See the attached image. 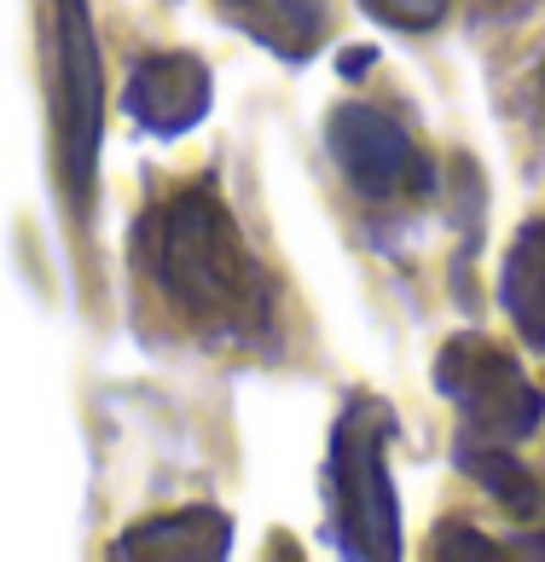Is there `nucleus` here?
Masks as SVG:
<instances>
[{
  "label": "nucleus",
  "instance_id": "nucleus-1",
  "mask_svg": "<svg viewBox=\"0 0 545 562\" xmlns=\"http://www.w3.org/2000/svg\"><path fill=\"white\" fill-rule=\"evenodd\" d=\"M134 249H140L145 273L157 279V290L186 319L226 325V330H249L267 319L272 284L262 273V261L249 256L233 210L221 203V192L209 180L180 186L175 198H163L140 221Z\"/></svg>",
  "mask_w": 545,
  "mask_h": 562
},
{
  "label": "nucleus",
  "instance_id": "nucleus-2",
  "mask_svg": "<svg viewBox=\"0 0 545 562\" xmlns=\"http://www.w3.org/2000/svg\"><path fill=\"white\" fill-rule=\"evenodd\" d=\"M389 435L394 418L383 401L354 394L343 418L331 424V452H325V505H331V539L348 557L389 562L401 557V505L389 487Z\"/></svg>",
  "mask_w": 545,
  "mask_h": 562
},
{
  "label": "nucleus",
  "instance_id": "nucleus-3",
  "mask_svg": "<svg viewBox=\"0 0 545 562\" xmlns=\"http://www.w3.org/2000/svg\"><path fill=\"white\" fill-rule=\"evenodd\" d=\"M47 99H53V157L65 180L70 215L88 221L93 169H99V128H104V88H99V41L88 0H53L47 24Z\"/></svg>",
  "mask_w": 545,
  "mask_h": 562
},
{
  "label": "nucleus",
  "instance_id": "nucleus-4",
  "mask_svg": "<svg viewBox=\"0 0 545 562\" xmlns=\"http://www.w3.org/2000/svg\"><path fill=\"white\" fill-rule=\"evenodd\" d=\"M435 389L465 418L470 441H529L545 418V394L522 378V366L488 337H453L435 360Z\"/></svg>",
  "mask_w": 545,
  "mask_h": 562
},
{
  "label": "nucleus",
  "instance_id": "nucleus-5",
  "mask_svg": "<svg viewBox=\"0 0 545 562\" xmlns=\"http://www.w3.org/2000/svg\"><path fill=\"white\" fill-rule=\"evenodd\" d=\"M325 145H331V162L343 169V180L371 203L407 192V186L430 192V169H424V157H418L412 134L371 105H337L331 111Z\"/></svg>",
  "mask_w": 545,
  "mask_h": 562
},
{
  "label": "nucleus",
  "instance_id": "nucleus-6",
  "mask_svg": "<svg viewBox=\"0 0 545 562\" xmlns=\"http://www.w3.org/2000/svg\"><path fill=\"white\" fill-rule=\"evenodd\" d=\"M209 99H215L209 65H203L198 53H180V47H163V53L134 58L129 88H122L129 116L140 122L145 134H157V139L192 134L198 122L209 116Z\"/></svg>",
  "mask_w": 545,
  "mask_h": 562
},
{
  "label": "nucleus",
  "instance_id": "nucleus-7",
  "mask_svg": "<svg viewBox=\"0 0 545 562\" xmlns=\"http://www.w3.org/2000/svg\"><path fill=\"white\" fill-rule=\"evenodd\" d=\"M221 18L285 65H308L331 35V0H221Z\"/></svg>",
  "mask_w": 545,
  "mask_h": 562
},
{
  "label": "nucleus",
  "instance_id": "nucleus-8",
  "mask_svg": "<svg viewBox=\"0 0 545 562\" xmlns=\"http://www.w3.org/2000/svg\"><path fill=\"white\" fill-rule=\"evenodd\" d=\"M233 551V516L215 505H192V510H163L145 516L111 546V557H157V562H215Z\"/></svg>",
  "mask_w": 545,
  "mask_h": 562
},
{
  "label": "nucleus",
  "instance_id": "nucleus-9",
  "mask_svg": "<svg viewBox=\"0 0 545 562\" xmlns=\"http://www.w3.org/2000/svg\"><path fill=\"white\" fill-rule=\"evenodd\" d=\"M499 302L516 325V337L545 353V221H529L505 249L499 267Z\"/></svg>",
  "mask_w": 545,
  "mask_h": 562
},
{
  "label": "nucleus",
  "instance_id": "nucleus-10",
  "mask_svg": "<svg viewBox=\"0 0 545 562\" xmlns=\"http://www.w3.org/2000/svg\"><path fill=\"white\" fill-rule=\"evenodd\" d=\"M453 464L470 475V482L493 498V505H505L511 516H534L545 505V487H540V475L522 464V458L505 447V441H470L465 435V447L453 452Z\"/></svg>",
  "mask_w": 545,
  "mask_h": 562
},
{
  "label": "nucleus",
  "instance_id": "nucleus-11",
  "mask_svg": "<svg viewBox=\"0 0 545 562\" xmlns=\"http://www.w3.org/2000/svg\"><path fill=\"white\" fill-rule=\"evenodd\" d=\"M360 7L389 30H435L447 18L453 0H360Z\"/></svg>",
  "mask_w": 545,
  "mask_h": 562
},
{
  "label": "nucleus",
  "instance_id": "nucleus-12",
  "mask_svg": "<svg viewBox=\"0 0 545 562\" xmlns=\"http://www.w3.org/2000/svg\"><path fill=\"white\" fill-rule=\"evenodd\" d=\"M435 557H499V546H488V539H476L470 522H442L435 528Z\"/></svg>",
  "mask_w": 545,
  "mask_h": 562
},
{
  "label": "nucleus",
  "instance_id": "nucleus-13",
  "mask_svg": "<svg viewBox=\"0 0 545 562\" xmlns=\"http://www.w3.org/2000/svg\"><path fill=\"white\" fill-rule=\"evenodd\" d=\"M371 65H377V47H348V53L337 58V70H343L348 81H360V76L371 70Z\"/></svg>",
  "mask_w": 545,
  "mask_h": 562
},
{
  "label": "nucleus",
  "instance_id": "nucleus-14",
  "mask_svg": "<svg viewBox=\"0 0 545 562\" xmlns=\"http://www.w3.org/2000/svg\"><path fill=\"white\" fill-rule=\"evenodd\" d=\"M534 105H540V128H545V70L534 76Z\"/></svg>",
  "mask_w": 545,
  "mask_h": 562
},
{
  "label": "nucleus",
  "instance_id": "nucleus-15",
  "mask_svg": "<svg viewBox=\"0 0 545 562\" xmlns=\"http://www.w3.org/2000/svg\"><path fill=\"white\" fill-rule=\"evenodd\" d=\"M516 551H534V557H545V539H522Z\"/></svg>",
  "mask_w": 545,
  "mask_h": 562
}]
</instances>
